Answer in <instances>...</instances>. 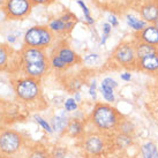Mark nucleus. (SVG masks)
Here are the masks:
<instances>
[{
  "mask_svg": "<svg viewBox=\"0 0 158 158\" xmlns=\"http://www.w3.org/2000/svg\"><path fill=\"white\" fill-rule=\"evenodd\" d=\"M123 115L117 109L112 107L109 104L97 103L91 113V123L98 129L107 131L113 129L121 123Z\"/></svg>",
  "mask_w": 158,
  "mask_h": 158,
  "instance_id": "1",
  "label": "nucleus"
},
{
  "mask_svg": "<svg viewBox=\"0 0 158 158\" xmlns=\"http://www.w3.org/2000/svg\"><path fill=\"white\" fill-rule=\"evenodd\" d=\"M54 37L56 35L50 30L48 27L34 26L26 31L23 36V43L26 46L45 50L52 45Z\"/></svg>",
  "mask_w": 158,
  "mask_h": 158,
  "instance_id": "2",
  "label": "nucleus"
},
{
  "mask_svg": "<svg viewBox=\"0 0 158 158\" xmlns=\"http://www.w3.org/2000/svg\"><path fill=\"white\" fill-rule=\"evenodd\" d=\"M14 91L19 99L23 102H34L40 94V80L34 77H22L14 81Z\"/></svg>",
  "mask_w": 158,
  "mask_h": 158,
  "instance_id": "3",
  "label": "nucleus"
},
{
  "mask_svg": "<svg viewBox=\"0 0 158 158\" xmlns=\"http://www.w3.org/2000/svg\"><path fill=\"white\" fill-rule=\"evenodd\" d=\"M32 6L30 0H6L2 12L8 20H22L30 14Z\"/></svg>",
  "mask_w": 158,
  "mask_h": 158,
  "instance_id": "4",
  "label": "nucleus"
},
{
  "mask_svg": "<svg viewBox=\"0 0 158 158\" xmlns=\"http://www.w3.org/2000/svg\"><path fill=\"white\" fill-rule=\"evenodd\" d=\"M112 59L123 67L136 65L137 64V58H136L134 43L123 42L121 44H119L117 48H114L113 53H112Z\"/></svg>",
  "mask_w": 158,
  "mask_h": 158,
  "instance_id": "5",
  "label": "nucleus"
},
{
  "mask_svg": "<svg viewBox=\"0 0 158 158\" xmlns=\"http://www.w3.org/2000/svg\"><path fill=\"white\" fill-rule=\"evenodd\" d=\"M22 144V137L15 131H4L0 133V154L10 155L15 154Z\"/></svg>",
  "mask_w": 158,
  "mask_h": 158,
  "instance_id": "6",
  "label": "nucleus"
},
{
  "mask_svg": "<svg viewBox=\"0 0 158 158\" xmlns=\"http://www.w3.org/2000/svg\"><path fill=\"white\" fill-rule=\"evenodd\" d=\"M77 22V19L74 14L66 12L58 19H54L48 23V28L54 35H67L73 30Z\"/></svg>",
  "mask_w": 158,
  "mask_h": 158,
  "instance_id": "7",
  "label": "nucleus"
},
{
  "mask_svg": "<svg viewBox=\"0 0 158 158\" xmlns=\"http://www.w3.org/2000/svg\"><path fill=\"white\" fill-rule=\"evenodd\" d=\"M21 65H30V64H42L48 61V58L45 53V50L30 46H23L20 54Z\"/></svg>",
  "mask_w": 158,
  "mask_h": 158,
  "instance_id": "8",
  "label": "nucleus"
},
{
  "mask_svg": "<svg viewBox=\"0 0 158 158\" xmlns=\"http://www.w3.org/2000/svg\"><path fill=\"white\" fill-rule=\"evenodd\" d=\"M139 13L142 20L149 24H154L158 19V0H147L140 6Z\"/></svg>",
  "mask_w": 158,
  "mask_h": 158,
  "instance_id": "9",
  "label": "nucleus"
},
{
  "mask_svg": "<svg viewBox=\"0 0 158 158\" xmlns=\"http://www.w3.org/2000/svg\"><path fill=\"white\" fill-rule=\"evenodd\" d=\"M53 53L57 54L58 57L61 58L62 60L68 65V67L81 62V58L79 57V54L75 53V51H73V50H72L67 44H65V43L56 46Z\"/></svg>",
  "mask_w": 158,
  "mask_h": 158,
  "instance_id": "10",
  "label": "nucleus"
},
{
  "mask_svg": "<svg viewBox=\"0 0 158 158\" xmlns=\"http://www.w3.org/2000/svg\"><path fill=\"white\" fill-rule=\"evenodd\" d=\"M136 40L144 42L158 48V28L155 24H148L143 30L135 34Z\"/></svg>",
  "mask_w": 158,
  "mask_h": 158,
  "instance_id": "11",
  "label": "nucleus"
},
{
  "mask_svg": "<svg viewBox=\"0 0 158 158\" xmlns=\"http://www.w3.org/2000/svg\"><path fill=\"white\" fill-rule=\"evenodd\" d=\"M23 73L34 79L40 80L42 76H44L50 67V61L42 62V64H30V65H21Z\"/></svg>",
  "mask_w": 158,
  "mask_h": 158,
  "instance_id": "12",
  "label": "nucleus"
},
{
  "mask_svg": "<svg viewBox=\"0 0 158 158\" xmlns=\"http://www.w3.org/2000/svg\"><path fill=\"white\" fill-rule=\"evenodd\" d=\"M137 67L141 70H144V72H157L158 70V51L155 53H151L149 56H147L144 58H141L137 60Z\"/></svg>",
  "mask_w": 158,
  "mask_h": 158,
  "instance_id": "13",
  "label": "nucleus"
},
{
  "mask_svg": "<svg viewBox=\"0 0 158 158\" xmlns=\"http://www.w3.org/2000/svg\"><path fill=\"white\" fill-rule=\"evenodd\" d=\"M84 148L88 151L89 154L97 155L99 154L103 148H104V143L102 140L101 136L98 135H90L87 137V140L84 142Z\"/></svg>",
  "mask_w": 158,
  "mask_h": 158,
  "instance_id": "14",
  "label": "nucleus"
},
{
  "mask_svg": "<svg viewBox=\"0 0 158 158\" xmlns=\"http://www.w3.org/2000/svg\"><path fill=\"white\" fill-rule=\"evenodd\" d=\"M134 46H135V52H136L137 60L141 59V58H144V57H147V56L151 54V53H155L158 51L157 46L148 44V43H144V42H140V40H135Z\"/></svg>",
  "mask_w": 158,
  "mask_h": 158,
  "instance_id": "15",
  "label": "nucleus"
},
{
  "mask_svg": "<svg viewBox=\"0 0 158 158\" xmlns=\"http://www.w3.org/2000/svg\"><path fill=\"white\" fill-rule=\"evenodd\" d=\"M12 58V48L6 44H0V70H6Z\"/></svg>",
  "mask_w": 158,
  "mask_h": 158,
  "instance_id": "16",
  "label": "nucleus"
},
{
  "mask_svg": "<svg viewBox=\"0 0 158 158\" xmlns=\"http://www.w3.org/2000/svg\"><path fill=\"white\" fill-rule=\"evenodd\" d=\"M126 21H127V24L132 29L136 31V32H140L141 30H143L145 27L148 26V23L145 22L144 20H142V19H137L135 16H133V15H127L126 16Z\"/></svg>",
  "mask_w": 158,
  "mask_h": 158,
  "instance_id": "17",
  "label": "nucleus"
},
{
  "mask_svg": "<svg viewBox=\"0 0 158 158\" xmlns=\"http://www.w3.org/2000/svg\"><path fill=\"white\" fill-rule=\"evenodd\" d=\"M48 61H50V66L53 67L54 69L64 70L68 68V65H67L66 62L64 61L60 57H58L57 54H54V53H52L51 57L48 58Z\"/></svg>",
  "mask_w": 158,
  "mask_h": 158,
  "instance_id": "18",
  "label": "nucleus"
},
{
  "mask_svg": "<svg viewBox=\"0 0 158 158\" xmlns=\"http://www.w3.org/2000/svg\"><path fill=\"white\" fill-rule=\"evenodd\" d=\"M142 155H143V158H158V151L156 145L151 142L145 143L142 147Z\"/></svg>",
  "mask_w": 158,
  "mask_h": 158,
  "instance_id": "19",
  "label": "nucleus"
},
{
  "mask_svg": "<svg viewBox=\"0 0 158 158\" xmlns=\"http://www.w3.org/2000/svg\"><path fill=\"white\" fill-rule=\"evenodd\" d=\"M67 129H68V132L72 136H77L79 134L82 133L83 131V126H82V123H80L79 120H76V119H73V120H70L68 125H67Z\"/></svg>",
  "mask_w": 158,
  "mask_h": 158,
  "instance_id": "20",
  "label": "nucleus"
},
{
  "mask_svg": "<svg viewBox=\"0 0 158 158\" xmlns=\"http://www.w3.org/2000/svg\"><path fill=\"white\" fill-rule=\"evenodd\" d=\"M76 2H77V5H79L80 7H81V9H82V12H83V15H84V19H85L87 23H88V24H94L95 20H94V19L91 18V15H90V10H89L88 6L84 4L83 0H77Z\"/></svg>",
  "mask_w": 158,
  "mask_h": 158,
  "instance_id": "21",
  "label": "nucleus"
},
{
  "mask_svg": "<svg viewBox=\"0 0 158 158\" xmlns=\"http://www.w3.org/2000/svg\"><path fill=\"white\" fill-rule=\"evenodd\" d=\"M68 125V121H67V118L64 115V114H59L57 115V118L54 120V129L56 131H62L64 128Z\"/></svg>",
  "mask_w": 158,
  "mask_h": 158,
  "instance_id": "22",
  "label": "nucleus"
},
{
  "mask_svg": "<svg viewBox=\"0 0 158 158\" xmlns=\"http://www.w3.org/2000/svg\"><path fill=\"white\" fill-rule=\"evenodd\" d=\"M102 94H103V97L105 98V101L114 102L113 88H111V87H109V85L102 83Z\"/></svg>",
  "mask_w": 158,
  "mask_h": 158,
  "instance_id": "23",
  "label": "nucleus"
},
{
  "mask_svg": "<svg viewBox=\"0 0 158 158\" xmlns=\"http://www.w3.org/2000/svg\"><path fill=\"white\" fill-rule=\"evenodd\" d=\"M29 158H48V154L43 148H36L31 151Z\"/></svg>",
  "mask_w": 158,
  "mask_h": 158,
  "instance_id": "24",
  "label": "nucleus"
},
{
  "mask_svg": "<svg viewBox=\"0 0 158 158\" xmlns=\"http://www.w3.org/2000/svg\"><path fill=\"white\" fill-rule=\"evenodd\" d=\"M112 28H113V27L111 26L109 22H106L103 24V36H102V40H101L102 45H104L106 43V40H107V37L110 36L111 31H112Z\"/></svg>",
  "mask_w": 158,
  "mask_h": 158,
  "instance_id": "25",
  "label": "nucleus"
},
{
  "mask_svg": "<svg viewBox=\"0 0 158 158\" xmlns=\"http://www.w3.org/2000/svg\"><path fill=\"white\" fill-rule=\"evenodd\" d=\"M65 109L68 112H72V111H75L77 109V104H76V101L73 99V98H68L66 102H65Z\"/></svg>",
  "mask_w": 158,
  "mask_h": 158,
  "instance_id": "26",
  "label": "nucleus"
},
{
  "mask_svg": "<svg viewBox=\"0 0 158 158\" xmlns=\"http://www.w3.org/2000/svg\"><path fill=\"white\" fill-rule=\"evenodd\" d=\"M35 119H36V121L40 123L42 127L44 128L46 132H48V133H51L52 132V129H51V127H50V125H48L46 121H45L44 119H42L40 117H38V115H35Z\"/></svg>",
  "mask_w": 158,
  "mask_h": 158,
  "instance_id": "27",
  "label": "nucleus"
},
{
  "mask_svg": "<svg viewBox=\"0 0 158 158\" xmlns=\"http://www.w3.org/2000/svg\"><path fill=\"white\" fill-rule=\"evenodd\" d=\"M97 60H98V54H96V53L89 54V56H87V57L84 58V62L88 64V65H94Z\"/></svg>",
  "mask_w": 158,
  "mask_h": 158,
  "instance_id": "28",
  "label": "nucleus"
},
{
  "mask_svg": "<svg viewBox=\"0 0 158 158\" xmlns=\"http://www.w3.org/2000/svg\"><path fill=\"white\" fill-rule=\"evenodd\" d=\"M102 83L106 84V85H109V87H111V88H113V89L118 87V83H117L113 79H111V77H106V79H104Z\"/></svg>",
  "mask_w": 158,
  "mask_h": 158,
  "instance_id": "29",
  "label": "nucleus"
},
{
  "mask_svg": "<svg viewBox=\"0 0 158 158\" xmlns=\"http://www.w3.org/2000/svg\"><path fill=\"white\" fill-rule=\"evenodd\" d=\"M30 1L34 6H37V5H50L54 2L56 0H30Z\"/></svg>",
  "mask_w": 158,
  "mask_h": 158,
  "instance_id": "30",
  "label": "nucleus"
},
{
  "mask_svg": "<svg viewBox=\"0 0 158 158\" xmlns=\"http://www.w3.org/2000/svg\"><path fill=\"white\" fill-rule=\"evenodd\" d=\"M89 94L91 95V97L94 98V99L96 98V82H95V81H94V82H92V84L90 85V89H89Z\"/></svg>",
  "mask_w": 158,
  "mask_h": 158,
  "instance_id": "31",
  "label": "nucleus"
},
{
  "mask_svg": "<svg viewBox=\"0 0 158 158\" xmlns=\"http://www.w3.org/2000/svg\"><path fill=\"white\" fill-rule=\"evenodd\" d=\"M109 23H110L112 27H118L119 21L114 15H110V16H109Z\"/></svg>",
  "mask_w": 158,
  "mask_h": 158,
  "instance_id": "32",
  "label": "nucleus"
},
{
  "mask_svg": "<svg viewBox=\"0 0 158 158\" xmlns=\"http://www.w3.org/2000/svg\"><path fill=\"white\" fill-rule=\"evenodd\" d=\"M121 79H123V81H131L132 76H131L129 73H125V74H121Z\"/></svg>",
  "mask_w": 158,
  "mask_h": 158,
  "instance_id": "33",
  "label": "nucleus"
},
{
  "mask_svg": "<svg viewBox=\"0 0 158 158\" xmlns=\"http://www.w3.org/2000/svg\"><path fill=\"white\" fill-rule=\"evenodd\" d=\"M15 40H16V37H15L14 35H9L8 36V42L10 43V44H12V43H14V42H15Z\"/></svg>",
  "mask_w": 158,
  "mask_h": 158,
  "instance_id": "34",
  "label": "nucleus"
},
{
  "mask_svg": "<svg viewBox=\"0 0 158 158\" xmlns=\"http://www.w3.org/2000/svg\"><path fill=\"white\" fill-rule=\"evenodd\" d=\"M5 1H6V0H0V8H2V7H4Z\"/></svg>",
  "mask_w": 158,
  "mask_h": 158,
  "instance_id": "35",
  "label": "nucleus"
},
{
  "mask_svg": "<svg viewBox=\"0 0 158 158\" xmlns=\"http://www.w3.org/2000/svg\"><path fill=\"white\" fill-rule=\"evenodd\" d=\"M0 158H10V157H7V155L0 154Z\"/></svg>",
  "mask_w": 158,
  "mask_h": 158,
  "instance_id": "36",
  "label": "nucleus"
},
{
  "mask_svg": "<svg viewBox=\"0 0 158 158\" xmlns=\"http://www.w3.org/2000/svg\"><path fill=\"white\" fill-rule=\"evenodd\" d=\"M127 1H131V2H135V1H140V0H127Z\"/></svg>",
  "mask_w": 158,
  "mask_h": 158,
  "instance_id": "37",
  "label": "nucleus"
},
{
  "mask_svg": "<svg viewBox=\"0 0 158 158\" xmlns=\"http://www.w3.org/2000/svg\"><path fill=\"white\" fill-rule=\"evenodd\" d=\"M154 24H155V26H156V27H157V28H158V19H157V21H156V22H155Z\"/></svg>",
  "mask_w": 158,
  "mask_h": 158,
  "instance_id": "38",
  "label": "nucleus"
}]
</instances>
